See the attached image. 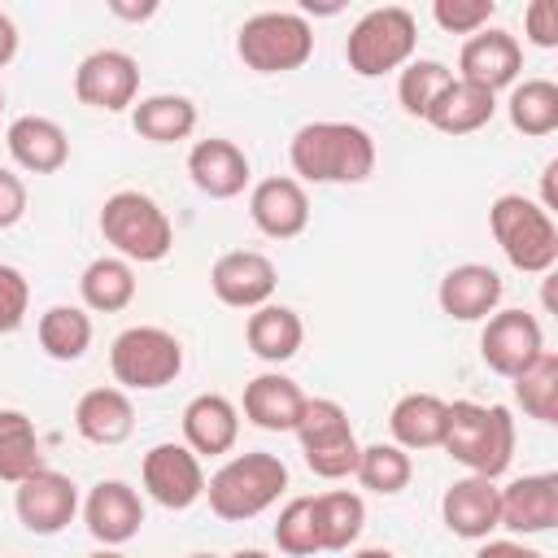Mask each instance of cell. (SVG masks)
<instances>
[{
	"label": "cell",
	"instance_id": "obj_1",
	"mask_svg": "<svg viewBox=\"0 0 558 558\" xmlns=\"http://www.w3.org/2000/svg\"><path fill=\"white\" fill-rule=\"evenodd\" d=\"M296 183H366L375 170V140L357 122H305L288 144Z\"/></svg>",
	"mask_w": 558,
	"mask_h": 558
},
{
	"label": "cell",
	"instance_id": "obj_2",
	"mask_svg": "<svg viewBox=\"0 0 558 558\" xmlns=\"http://www.w3.org/2000/svg\"><path fill=\"white\" fill-rule=\"evenodd\" d=\"M440 449L466 466V475L497 480L514 462V418L506 405H480V401H449L445 405V436Z\"/></svg>",
	"mask_w": 558,
	"mask_h": 558
},
{
	"label": "cell",
	"instance_id": "obj_3",
	"mask_svg": "<svg viewBox=\"0 0 558 558\" xmlns=\"http://www.w3.org/2000/svg\"><path fill=\"white\" fill-rule=\"evenodd\" d=\"M283 488H288V466H283V458H275L266 449L235 453L205 480L209 510L222 523H248V519L266 514L283 497Z\"/></svg>",
	"mask_w": 558,
	"mask_h": 558
},
{
	"label": "cell",
	"instance_id": "obj_4",
	"mask_svg": "<svg viewBox=\"0 0 558 558\" xmlns=\"http://www.w3.org/2000/svg\"><path fill=\"white\" fill-rule=\"evenodd\" d=\"M488 231L501 248V257L523 270V275H549L558 262V227L554 214L523 196V192H506L488 205Z\"/></svg>",
	"mask_w": 558,
	"mask_h": 558
},
{
	"label": "cell",
	"instance_id": "obj_5",
	"mask_svg": "<svg viewBox=\"0 0 558 558\" xmlns=\"http://www.w3.org/2000/svg\"><path fill=\"white\" fill-rule=\"evenodd\" d=\"M96 222H100L105 244H113V257L122 262H161L174 248V227L166 209L140 187H122L105 196Z\"/></svg>",
	"mask_w": 558,
	"mask_h": 558
},
{
	"label": "cell",
	"instance_id": "obj_6",
	"mask_svg": "<svg viewBox=\"0 0 558 558\" xmlns=\"http://www.w3.org/2000/svg\"><path fill=\"white\" fill-rule=\"evenodd\" d=\"M418 48V22L410 9L401 4H384V9H366L349 39H344V61L357 78H384L401 65L414 61Z\"/></svg>",
	"mask_w": 558,
	"mask_h": 558
},
{
	"label": "cell",
	"instance_id": "obj_7",
	"mask_svg": "<svg viewBox=\"0 0 558 558\" xmlns=\"http://www.w3.org/2000/svg\"><path fill=\"white\" fill-rule=\"evenodd\" d=\"M235 52L253 74H288L314 57V26L292 9H262L235 31Z\"/></svg>",
	"mask_w": 558,
	"mask_h": 558
},
{
	"label": "cell",
	"instance_id": "obj_8",
	"mask_svg": "<svg viewBox=\"0 0 558 558\" xmlns=\"http://www.w3.org/2000/svg\"><path fill=\"white\" fill-rule=\"evenodd\" d=\"M109 371L118 379L122 392H157L166 384L179 379L183 371V344L174 331L140 323L126 327L113 344H109Z\"/></svg>",
	"mask_w": 558,
	"mask_h": 558
},
{
	"label": "cell",
	"instance_id": "obj_9",
	"mask_svg": "<svg viewBox=\"0 0 558 558\" xmlns=\"http://www.w3.org/2000/svg\"><path fill=\"white\" fill-rule=\"evenodd\" d=\"M296 440L305 453V466L323 480H344L357 466V432L349 423V410L336 397H305V410L296 418Z\"/></svg>",
	"mask_w": 558,
	"mask_h": 558
},
{
	"label": "cell",
	"instance_id": "obj_10",
	"mask_svg": "<svg viewBox=\"0 0 558 558\" xmlns=\"http://www.w3.org/2000/svg\"><path fill=\"white\" fill-rule=\"evenodd\" d=\"M140 480H144V493L166 510H187L205 497V466L179 440L153 445L140 462Z\"/></svg>",
	"mask_w": 558,
	"mask_h": 558
},
{
	"label": "cell",
	"instance_id": "obj_11",
	"mask_svg": "<svg viewBox=\"0 0 558 558\" xmlns=\"http://www.w3.org/2000/svg\"><path fill=\"white\" fill-rule=\"evenodd\" d=\"M74 96L87 109H105V113H122L135 105L140 96V61L122 48H96L78 61L74 70Z\"/></svg>",
	"mask_w": 558,
	"mask_h": 558
},
{
	"label": "cell",
	"instance_id": "obj_12",
	"mask_svg": "<svg viewBox=\"0 0 558 558\" xmlns=\"http://www.w3.org/2000/svg\"><path fill=\"white\" fill-rule=\"evenodd\" d=\"M13 510H17V523L31 536H57L78 514V488H74L70 475H61L52 466H39L22 484H13Z\"/></svg>",
	"mask_w": 558,
	"mask_h": 558
},
{
	"label": "cell",
	"instance_id": "obj_13",
	"mask_svg": "<svg viewBox=\"0 0 558 558\" xmlns=\"http://www.w3.org/2000/svg\"><path fill=\"white\" fill-rule=\"evenodd\" d=\"M536 353H545V331L527 310H493L480 331V357L493 375L514 379Z\"/></svg>",
	"mask_w": 558,
	"mask_h": 558
},
{
	"label": "cell",
	"instance_id": "obj_14",
	"mask_svg": "<svg viewBox=\"0 0 558 558\" xmlns=\"http://www.w3.org/2000/svg\"><path fill=\"white\" fill-rule=\"evenodd\" d=\"M519 70H523V48L501 26H484V31L466 35V44L458 52V78L471 87H484L493 96L501 87H514Z\"/></svg>",
	"mask_w": 558,
	"mask_h": 558
},
{
	"label": "cell",
	"instance_id": "obj_15",
	"mask_svg": "<svg viewBox=\"0 0 558 558\" xmlns=\"http://www.w3.org/2000/svg\"><path fill=\"white\" fill-rule=\"evenodd\" d=\"M275 283H279L275 262H270L266 253H257V248H231V253H222V257L214 262V270H209L214 296H218L222 305L248 310V314L262 310V305L275 296Z\"/></svg>",
	"mask_w": 558,
	"mask_h": 558
},
{
	"label": "cell",
	"instance_id": "obj_16",
	"mask_svg": "<svg viewBox=\"0 0 558 558\" xmlns=\"http://www.w3.org/2000/svg\"><path fill=\"white\" fill-rule=\"evenodd\" d=\"M558 523V475H519L506 488H497V527L514 536H541Z\"/></svg>",
	"mask_w": 558,
	"mask_h": 558
},
{
	"label": "cell",
	"instance_id": "obj_17",
	"mask_svg": "<svg viewBox=\"0 0 558 558\" xmlns=\"http://www.w3.org/2000/svg\"><path fill=\"white\" fill-rule=\"evenodd\" d=\"M248 218L266 240H296L310 227V196L305 183L292 174H270L248 192Z\"/></svg>",
	"mask_w": 558,
	"mask_h": 558
},
{
	"label": "cell",
	"instance_id": "obj_18",
	"mask_svg": "<svg viewBox=\"0 0 558 558\" xmlns=\"http://www.w3.org/2000/svg\"><path fill=\"white\" fill-rule=\"evenodd\" d=\"M83 523H87V532L100 545L118 549V545H126V541L140 536V527H144V501H140V493L126 480H100L87 493V501H83Z\"/></svg>",
	"mask_w": 558,
	"mask_h": 558
},
{
	"label": "cell",
	"instance_id": "obj_19",
	"mask_svg": "<svg viewBox=\"0 0 558 558\" xmlns=\"http://www.w3.org/2000/svg\"><path fill=\"white\" fill-rule=\"evenodd\" d=\"M501 275L484 262H462V266H449L440 288H436V305L440 314L458 318V323H484L497 305H501Z\"/></svg>",
	"mask_w": 558,
	"mask_h": 558
},
{
	"label": "cell",
	"instance_id": "obj_20",
	"mask_svg": "<svg viewBox=\"0 0 558 558\" xmlns=\"http://www.w3.org/2000/svg\"><path fill=\"white\" fill-rule=\"evenodd\" d=\"M187 179L209 201H231V196H240L248 187L253 166H248V157H244L240 144L222 140V135H209V140H196L192 144V153H187Z\"/></svg>",
	"mask_w": 558,
	"mask_h": 558
},
{
	"label": "cell",
	"instance_id": "obj_21",
	"mask_svg": "<svg viewBox=\"0 0 558 558\" xmlns=\"http://www.w3.org/2000/svg\"><path fill=\"white\" fill-rule=\"evenodd\" d=\"M240 440V405L222 392H201L183 405V445L196 458L231 453Z\"/></svg>",
	"mask_w": 558,
	"mask_h": 558
},
{
	"label": "cell",
	"instance_id": "obj_22",
	"mask_svg": "<svg viewBox=\"0 0 558 558\" xmlns=\"http://www.w3.org/2000/svg\"><path fill=\"white\" fill-rule=\"evenodd\" d=\"M440 519L462 541H488L497 532V480L462 475L440 497Z\"/></svg>",
	"mask_w": 558,
	"mask_h": 558
},
{
	"label": "cell",
	"instance_id": "obj_23",
	"mask_svg": "<svg viewBox=\"0 0 558 558\" xmlns=\"http://www.w3.org/2000/svg\"><path fill=\"white\" fill-rule=\"evenodd\" d=\"M4 144H9V157L26 174H57L70 161V135L61 131V122H52L44 113L13 118L4 131Z\"/></svg>",
	"mask_w": 558,
	"mask_h": 558
},
{
	"label": "cell",
	"instance_id": "obj_24",
	"mask_svg": "<svg viewBox=\"0 0 558 558\" xmlns=\"http://www.w3.org/2000/svg\"><path fill=\"white\" fill-rule=\"evenodd\" d=\"M244 418L262 432H292L301 410H305V392L296 379L279 375V371H262L244 384V401H240Z\"/></svg>",
	"mask_w": 558,
	"mask_h": 558
},
{
	"label": "cell",
	"instance_id": "obj_25",
	"mask_svg": "<svg viewBox=\"0 0 558 558\" xmlns=\"http://www.w3.org/2000/svg\"><path fill=\"white\" fill-rule=\"evenodd\" d=\"M74 432L92 445H122L135 432V405L122 388H87L74 405Z\"/></svg>",
	"mask_w": 558,
	"mask_h": 558
},
{
	"label": "cell",
	"instance_id": "obj_26",
	"mask_svg": "<svg viewBox=\"0 0 558 558\" xmlns=\"http://www.w3.org/2000/svg\"><path fill=\"white\" fill-rule=\"evenodd\" d=\"M493 113H497V96H493V92L453 78V83L432 100V109H427L423 122L436 126L440 135H471V131L488 126Z\"/></svg>",
	"mask_w": 558,
	"mask_h": 558
},
{
	"label": "cell",
	"instance_id": "obj_27",
	"mask_svg": "<svg viewBox=\"0 0 558 558\" xmlns=\"http://www.w3.org/2000/svg\"><path fill=\"white\" fill-rule=\"evenodd\" d=\"M244 340H248V349H253L262 362L279 366V362L296 357V349H301V340H305V323H301L296 310L266 301L262 310L248 314V323H244Z\"/></svg>",
	"mask_w": 558,
	"mask_h": 558
},
{
	"label": "cell",
	"instance_id": "obj_28",
	"mask_svg": "<svg viewBox=\"0 0 558 558\" xmlns=\"http://www.w3.org/2000/svg\"><path fill=\"white\" fill-rule=\"evenodd\" d=\"M131 126L148 144H179L196 131V105L179 92H157L131 105Z\"/></svg>",
	"mask_w": 558,
	"mask_h": 558
},
{
	"label": "cell",
	"instance_id": "obj_29",
	"mask_svg": "<svg viewBox=\"0 0 558 558\" xmlns=\"http://www.w3.org/2000/svg\"><path fill=\"white\" fill-rule=\"evenodd\" d=\"M445 405L436 392H405L392 414H388V432H392V445H401L405 453L410 449H440V436H445Z\"/></svg>",
	"mask_w": 558,
	"mask_h": 558
},
{
	"label": "cell",
	"instance_id": "obj_30",
	"mask_svg": "<svg viewBox=\"0 0 558 558\" xmlns=\"http://www.w3.org/2000/svg\"><path fill=\"white\" fill-rule=\"evenodd\" d=\"M78 296H83V310H96V314H118L135 301V270L131 262L105 253V257H92L78 275Z\"/></svg>",
	"mask_w": 558,
	"mask_h": 558
},
{
	"label": "cell",
	"instance_id": "obj_31",
	"mask_svg": "<svg viewBox=\"0 0 558 558\" xmlns=\"http://www.w3.org/2000/svg\"><path fill=\"white\" fill-rule=\"evenodd\" d=\"M314 523H318V545L327 554H344L366 527V501L349 488L318 493L314 497Z\"/></svg>",
	"mask_w": 558,
	"mask_h": 558
},
{
	"label": "cell",
	"instance_id": "obj_32",
	"mask_svg": "<svg viewBox=\"0 0 558 558\" xmlns=\"http://www.w3.org/2000/svg\"><path fill=\"white\" fill-rule=\"evenodd\" d=\"M35 336L52 362H78L92 349V314L83 305H48L35 323Z\"/></svg>",
	"mask_w": 558,
	"mask_h": 558
},
{
	"label": "cell",
	"instance_id": "obj_33",
	"mask_svg": "<svg viewBox=\"0 0 558 558\" xmlns=\"http://www.w3.org/2000/svg\"><path fill=\"white\" fill-rule=\"evenodd\" d=\"M506 113H510V126L519 135H554L558 131V83L549 78H523L514 83L510 100H506Z\"/></svg>",
	"mask_w": 558,
	"mask_h": 558
},
{
	"label": "cell",
	"instance_id": "obj_34",
	"mask_svg": "<svg viewBox=\"0 0 558 558\" xmlns=\"http://www.w3.org/2000/svg\"><path fill=\"white\" fill-rule=\"evenodd\" d=\"M39 466H44V453H39V432H35L31 414L0 410V480L22 484Z\"/></svg>",
	"mask_w": 558,
	"mask_h": 558
},
{
	"label": "cell",
	"instance_id": "obj_35",
	"mask_svg": "<svg viewBox=\"0 0 558 558\" xmlns=\"http://www.w3.org/2000/svg\"><path fill=\"white\" fill-rule=\"evenodd\" d=\"M510 384H514V401L523 405L527 418L558 423V353L554 349L536 353Z\"/></svg>",
	"mask_w": 558,
	"mask_h": 558
},
{
	"label": "cell",
	"instance_id": "obj_36",
	"mask_svg": "<svg viewBox=\"0 0 558 558\" xmlns=\"http://www.w3.org/2000/svg\"><path fill=\"white\" fill-rule=\"evenodd\" d=\"M353 475H357V484H362L366 493L397 497L401 488H410L414 462H410V453H405L401 445H392V440H375V445H362Z\"/></svg>",
	"mask_w": 558,
	"mask_h": 558
},
{
	"label": "cell",
	"instance_id": "obj_37",
	"mask_svg": "<svg viewBox=\"0 0 558 558\" xmlns=\"http://www.w3.org/2000/svg\"><path fill=\"white\" fill-rule=\"evenodd\" d=\"M449 83H453V70H449L445 61H436V57H414V61L401 65V74H397V100H401V109H405L410 118H427L432 100H436Z\"/></svg>",
	"mask_w": 558,
	"mask_h": 558
},
{
	"label": "cell",
	"instance_id": "obj_38",
	"mask_svg": "<svg viewBox=\"0 0 558 558\" xmlns=\"http://www.w3.org/2000/svg\"><path fill=\"white\" fill-rule=\"evenodd\" d=\"M275 545L288 558H310V554L323 549L318 545V523H314V497H292L279 510V519H275Z\"/></svg>",
	"mask_w": 558,
	"mask_h": 558
},
{
	"label": "cell",
	"instance_id": "obj_39",
	"mask_svg": "<svg viewBox=\"0 0 558 558\" xmlns=\"http://www.w3.org/2000/svg\"><path fill=\"white\" fill-rule=\"evenodd\" d=\"M497 13V0H436L432 4V17L445 35H475L493 22Z\"/></svg>",
	"mask_w": 558,
	"mask_h": 558
},
{
	"label": "cell",
	"instance_id": "obj_40",
	"mask_svg": "<svg viewBox=\"0 0 558 558\" xmlns=\"http://www.w3.org/2000/svg\"><path fill=\"white\" fill-rule=\"evenodd\" d=\"M26 310H31V283L17 266L0 262V336L17 331L26 323Z\"/></svg>",
	"mask_w": 558,
	"mask_h": 558
},
{
	"label": "cell",
	"instance_id": "obj_41",
	"mask_svg": "<svg viewBox=\"0 0 558 558\" xmlns=\"http://www.w3.org/2000/svg\"><path fill=\"white\" fill-rule=\"evenodd\" d=\"M523 35L536 48H558V4L554 0H532L523 9Z\"/></svg>",
	"mask_w": 558,
	"mask_h": 558
},
{
	"label": "cell",
	"instance_id": "obj_42",
	"mask_svg": "<svg viewBox=\"0 0 558 558\" xmlns=\"http://www.w3.org/2000/svg\"><path fill=\"white\" fill-rule=\"evenodd\" d=\"M22 214H26V183H22V174L0 166V231L17 227Z\"/></svg>",
	"mask_w": 558,
	"mask_h": 558
},
{
	"label": "cell",
	"instance_id": "obj_43",
	"mask_svg": "<svg viewBox=\"0 0 558 558\" xmlns=\"http://www.w3.org/2000/svg\"><path fill=\"white\" fill-rule=\"evenodd\" d=\"M475 558H545L541 549H532V545H523V541H514V536H501V541H480V549H475Z\"/></svg>",
	"mask_w": 558,
	"mask_h": 558
},
{
	"label": "cell",
	"instance_id": "obj_44",
	"mask_svg": "<svg viewBox=\"0 0 558 558\" xmlns=\"http://www.w3.org/2000/svg\"><path fill=\"white\" fill-rule=\"evenodd\" d=\"M13 57H17V26H13V17L0 9V70H4Z\"/></svg>",
	"mask_w": 558,
	"mask_h": 558
},
{
	"label": "cell",
	"instance_id": "obj_45",
	"mask_svg": "<svg viewBox=\"0 0 558 558\" xmlns=\"http://www.w3.org/2000/svg\"><path fill=\"white\" fill-rule=\"evenodd\" d=\"M109 13H118V17H126V22H144V17H153L157 13V4L148 0V4H126V0H109Z\"/></svg>",
	"mask_w": 558,
	"mask_h": 558
},
{
	"label": "cell",
	"instance_id": "obj_46",
	"mask_svg": "<svg viewBox=\"0 0 558 558\" xmlns=\"http://www.w3.org/2000/svg\"><path fill=\"white\" fill-rule=\"evenodd\" d=\"M349 558H397V554L384 549V545H371V549H357V554H349Z\"/></svg>",
	"mask_w": 558,
	"mask_h": 558
},
{
	"label": "cell",
	"instance_id": "obj_47",
	"mask_svg": "<svg viewBox=\"0 0 558 558\" xmlns=\"http://www.w3.org/2000/svg\"><path fill=\"white\" fill-rule=\"evenodd\" d=\"M87 558H126V554H122V549H109V545H100V549H92Z\"/></svg>",
	"mask_w": 558,
	"mask_h": 558
},
{
	"label": "cell",
	"instance_id": "obj_48",
	"mask_svg": "<svg viewBox=\"0 0 558 558\" xmlns=\"http://www.w3.org/2000/svg\"><path fill=\"white\" fill-rule=\"evenodd\" d=\"M227 558H270L266 549H235V554H227Z\"/></svg>",
	"mask_w": 558,
	"mask_h": 558
},
{
	"label": "cell",
	"instance_id": "obj_49",
	"mask_svg": "<svg viewBox=\"0 0 558 558\" xmlns=\"http://www.w3.org/2000/svg\"><path fill=\"white\" fill-rule=\"evenodd\" d=\"M187 558H218V554H187Z\"/></svg>",
	"mask_w": 558,
	"mask_h": 558
},
{
	"label": "cell",
	"instance_id": "obj_50",
	"mask_svg": "<svg viewBox=\"0 0 558 558\" xmlns=\"http://www.w3.org/2000/svg\"><path fill=\"white\" fill-rule=\"evenodd\" d=\"M0 109H4V92H0Z\"/></svg>",
	"mask_w": 558,
	"mask_h": 558
}]
</instances>
